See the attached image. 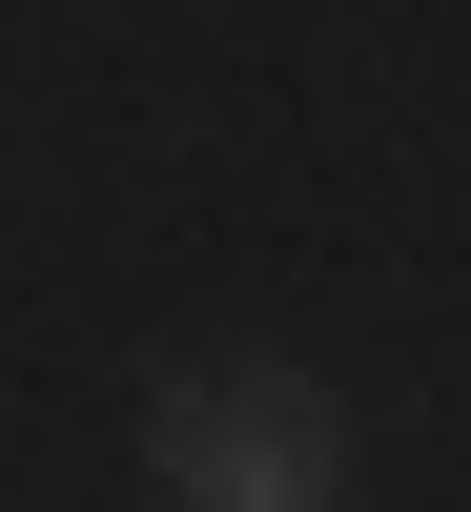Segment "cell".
<instances>
[{
	"instance_id": "cell-1",
	"label": "cell",
	"mask_w": 471,
	"mask_h": 512,
	"mask_svg": "<svg viewBox=\"0 0 471 512\" xmlns=\"http://www.w3.org/2000/svg\"><path fill=\"white\" fill-rule=\"evenodd\" d=\"M144 472L185 512H328L349 431H328V390H287V369H205V390L144 410Z\"/></svg>"
}]
</instances>
